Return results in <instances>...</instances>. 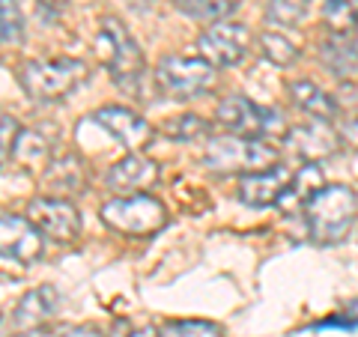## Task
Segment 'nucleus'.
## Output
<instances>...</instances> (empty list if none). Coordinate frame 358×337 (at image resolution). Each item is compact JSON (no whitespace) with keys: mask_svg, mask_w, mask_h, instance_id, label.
I'll use <instances>...</instances> for the list:
<instances>
[{"mask_svg":"<svg viewBox=\"0 0 358 337\" xmlns=\"http://www.w3.org/2000/svg\"><path fill=\"white\" fill-rule=\"evenodd\" d=\"M358 215V197L350 185H322L313 191V197L305 206L308 233L320 245H338L350 236Z\"/></svg>","mask_w":358,"mask_h":337,"instance_id":"obj_1","label":"nucleus"},{"mask_svg":"<svg viewBox=\"0 0 358 337\" xmlns=\"http://www.w3.org/2000/svg\"><path fill=\"white\" fill-rule=\"evenodd\" d=\"M99 57L108 66L114 84L122 89V93H131V96H141V84H143V51L138 48L134 36L126 30V24L117 18V15H108L102 21V30H99Z\"/></svg>","mask_w":358,"mask_h":337,"instance_id":"obj_2","label":"nucleus"},{"mask_svg":"<svg viewBox=\"0 0 358 337\" xmlns=\"http://www.w3.org/2000/svg\"><path fill=\"white\" fill-rule=\"evenodd\" d=\"M278 147L266 143L263 138H239V134H224L209 138L203 150V164L215 173H257L278 164Z\"/></svg>","mask_w":358,"mask_h":337,"instance_id":"obj_3","label":"nucleus"},{"mask_svg":"<svg viewBox=\"0 0 358 337\" xmlns=\"http://www.w3.org/2000/svg\"><path fill=\"white\" fill-rule=\"evenodd\" d=\"M87 66L75 57H51V60H27L18 72L24 93L36 102H57L84 84Z\"/></svg>","mask_w":358,"mask_h":337,"instance_id":"obj_4","label":"nucleus"},{"mask_svg":"<svg viewBox=\"0 0 358 337\" xmlns=\"http://www.w3.org/2000/svg\"><path fill=\"white\" fill-rule=\"evenodd\" d=\"M105 227L114 233L131 236V239H143V236H155L167 224V209L159 197L152 194H126L117 200H108L102 206Z\"/></svg>","mask_w":358,"mask_h":337,"instance_id":"obj_5","label":"nucleus"},{"mask_svg":"<svg viewBox=\"0 0 358 337\" xmlns=\"http://www.w3.org/2000/svg\"><path fill=\"white\" fill-rule=\"evenodd\" d=\"M155 84L173 99V102H188L212 89L215 84V66L203 57H185V54H171L155 66Z\"/></svg>","mask_w":358,"mask_h":337,"instance_id":"obj_6","label":"nucleus"},{"mask_svg":"<svg viewBox=\"0 0 358 337\" xmlns=\"http://www.w3.org/2000/svg\"><path fill=\"white\" fill-rule=\"evenodd\" d=\"M251 30L236 21H218V24L206 27L197 39L200 57L209 60L215 69H230V66H239L251 51Z\"/></svg>","mask_w":358,"mask_h":337,"instance_id":"obj_7","label":"nucleus"},{"mask_svg":"<svg viewBox=\"0 0 358 337\" xmlns=\"http://www.w3.org/2000/svg\"><path fill=\"white\" fill-rule=\"evenodd\" d=\"M27 218L60 245H69L81 236V212L66 197H33L27 203Z\"/></svg>","mask_w":358,"mask_h":337,"instance_id":"obj_8","label":"nucleus"},{"mask_svg":"<svg viewBox=\"0 0 358 337\" xmlns=\"http://www.w3.org/2000/svg\"><path fill=\"white\" fill-rule=\"evenodd\" d=\"M42 236L45 233L30 218L3 212L0 215V254H3V263L33 266L45 251Z\"/></svg>","mask_w":358,"mask_h":337,"instance_id":"obj_9","label":"nucleus"},{"mask_svg":"<svg viewBox=\"0 0 358 337\" xmlns=\"http://www.w3.org/2000/svg\"><path fill=\"white\" fill-rule=\"evenodd\" d=\"M93 120L129 152H143L155 138V131L147 120L129 108H120V105H108L102 110H96Z\"/></svg>","mask_w":358,"mask_h":337,"instance_id":"obj_10","label":"nucleus"},{"mask_svg":"<svg viewBox=\"0 0 358 337\" xmlns=\"http://www.w3.org/2000/svg\"><path fill=\"white\" fill-rule=\"evenodd\" d=\"M289 182H293V173L284 164L266 167V171H257V173H245L239 179V200L257 209L278 206L284 200Z\"/></svg>","mask_w":358,"mask_h":337,"instance_id":"obj_11","label":"nucleus"},{"mask_svg":"<svg viewBox=\"0 0 358 337\" xmlns=\"http://www.w3.org/2000/svg\"><path fill=\"white\" fill-rule=\"evenodd\" d=\"M287 141L293 143L299 159H305L308 164H317L322 159H329V155H334L341 147V134L322 120L305 122V126H299V129H289Z\"/></svg>","mask_w":358,"mask_h":337,"instance_id":"obj_12","label":"nucleus"},{"mask_svg":"<svg viewBox=\"0 0 358 337\" xmlns=\"http://www.w3.org/2000/svg\"><path fill=\"white\" fill-rule=\"evenodd\" d=\"M159 179V164L141 152H129L108 171L105 182L110 191H122V194H141L143 188L155 185Z\"/></svg>","mask_w":358,"mask_h":337,"instance_id":"obj_13","label":"nucleus"},{"mask_svg":"<svg viewBox=\"0 0 358 337\" xmlns=\"http://www.w3.org/2000/svg\"><path fill=\"white\" fill-rule=\"evenodd\" d=\"M215 120L227 129V134L263 138V108L245 96H224L215 108Z\"/></svg>","mask_w":358,"mask_h":337,"instance_id":"obj_14","label":"nucleus"},{"mask_svg":"<svg viewBox=\"0 0 358 337\" xmlns=\"http://www.w3.org/2000/svg\"><path fill=\"white\" fill-rule=\"evenodd\" d=\"M57 310H60V293H57V289H54L51 284H45V287L30 289V293L15 305V310H13V325H15L18 331L42 329V325L48 322Z\"/></svg>","mask_w":358,"mask_h":337,"instance_id":"obj_15","label":"nucleus"},{"mask_svg":"<svg viewBox=\"0 0 358 337\" xmlns=\"http://www.w3.org/2000/svg\"><path fill=\"white\" fill-rule=\"evenodd\" d=\"M289 96L299 110H305L308 117L313 120H322V122H331L338 117V102L334 96H329L322 87H317L313 81H293L289 84Z\"/></svg>","mask_w":358,"mask_h":337,"instance_id":"obj_16","label":"nucleus"},{"mask_svg":"<svg viewBox=\"0 0 358 337\" xmlns=\"http://www.w3.org/2000/svg\"><path fill=\"white\" fill-rule=\"evenodd\" d=\"M320 57L326 63V69L338 78H350L358 72V42L350 36H338L331 33L329 42L320 45Z\"/></svg>","mask_w":358,"mask_h":337,"instance_id":"obj_17","label":"nucleus"},{"mask_svg":"<svg viewBox=\"0 0 358 337\" xmlns=\"http://www.w3.org/2000/svg\"><path fill=\"white\" fill-rule=\"evenodd\" d=\"M13 162H18L27 173H36L39 167H48V143H45L42 134L21 129L18 143L13 150Z\"/></svg>","mask_w":358,"mask_h":337,"instance_id":"obj_18","label":"nucleus"},{"mask_svg":"<svg viewBox=\"0 0 358 337\" xmlns=\"http://www.w3.org/2000/svg\"><path fill=\"white\" fill-rule=\"evenodd\" d=\"M159 131L173 143H192V141H200V138H209V122L200 120L197 114H182V117L164 120Z\"/></svg>","mask_w":358,"mask_h":337,"instance_id":"obj_19","label":"nucleus"},{"mask_svg":"<svg viewBox=\"0 0 358 337\" xmlns=\"http://www.w3.org/2000/svg\"><path fill=\"white\" fill-rule=\"evenodd\" d=\"M322 18H326V27L331 33L350 36V33L358 27V0H326Z\"/></svg>","mask_w":358,"mask_h":337,"instance_id":"obj_20","label":"nucleus"},{"mask_svg":"<svg viewBox=\"0 0 358 337\" xmlns=\"http://www.w3.org/2000/svg\"><path fill=\"white\" fill-rule=\"evenodd\" d=\"M48 185L60 188V191H78L84 185V167L78 162V155H63L60 162H51L45 171Z\"/></svg>","mask_w":358,"mask_h":337,"instance_id":"obj_21","label":"nucleus"},{"mask_svg":"<svg viewBox=\"0 0 358 337\" xmlns=\"http://www.w3.org/2000/svg\"><path fill=\"white\" fill-rule=\"evenodd\" d=\"M176 9L188 18L218 24V21H227V15L236 9V0H176Z\"/></svg>","mask_w":358,"mask_h":337,"instance_id":"obj_22","label":"nucleus"},{"mask_svg":"<svg viewBox=\"0 0 358 337\" xmlns=\"http://www.w3.org/2000/svg\"><path fill=\"white\" fill-rule=\"evenodd\" d=\"M310 0H268L266 3V21L278 27H296L308 15Z\"/></svg>","mask_w":358,"mask_h":337,"instance_id":"obj_23","label":"nucleus"},{"mask_svg":"<svg viewBox=\"0 0 358 337\" xmlns=\"http://www.w3.org/2000/svg\"><path fill=\"white\" fill-rule=\"evenodd\" d=\"M260 51H263V57L268 63H275V66H289V63H296V57H299L296 45L289 42L284 33H275V30H266L260 36Z\"/></svg>","mask_w":358,"mask_h":337,"instance_id":"obj_24","label":"nucleus"},{"mask_svg":"<svg viewBox=\"0 0 358 337\" xmlns=\"http://www.w3.org/2000/svg\"><path fill=\"white\" fill-rule=\"evenodd\" d=\"M0 33L3 45H21L24 39V15L18 9V0H0Z\"/></svg>","mask_w":358,"mask_h":337,"instance_id":"obj_25","label":"nucleus"},{"mask_svg":"<svg viewBox=\"0 0 358 337\" xmlns=\"http://www.w3.org/2000/svg\"><path fill=\"white\" fill-rule=\"evenodd\" d=\"M162 337H224V329L209 320H176L164 325Z\"/></svg>","mask_w":358,"mask_h":337,"instance_id":"obj_26","label":"nucleus"},{"mask_svg":"<svg viewBox=\"0 0 358 337\" xmlns=\"http://www.w3.org/2000/svg\"><path fill=\"white\" fill-rule=\"evenodd\" d=\"M18 134H21V126L13 114L0 117V159H3V167L13 164V150L18 143Z\"/></svg>","mask_w":358,"mask_h":337,"instance_id":"obj_27","label":"nucleus"},{"mask_svg":"<svg viewBox=\"0 0 358 337\" xmlns=\"http://www.w3.org/2000/svg\"><path fill=\"white\" fill-rule=\"evenodd\" d=\"M263 134L266 138H287L289 134L284 117L278 114V110H272V108H263Z\"/></svg>","mask_w":358,"mask_h":337,"instance_id":"obj_28","label":"nucleus"},{"mask_svg":"<svg viewBox=\"0 0 358 337\" xmlns=\"http://www.w3.org/2000/svg\"><path fill=\"white\" fill-rule=\"evenodd\" d=\"M57 337H108L102 329H96V325H72V329L60 331Z\"/></svg>","mask_w":358,"mask_h":337,"instance_id":"obj_29","label":"nucleus"},{"mask_svg":"<svg viewBox=\"0 0 358 337\" xmlns=\"http://www.w3.org/2000/svg\"><path fill=\"white\" fill-rule=\"evenodd\" d=\"M341 141H346L350 147H355V150H358V114L343 122V129H341Z\"/></svg>","mask_w":358,"mask_h":337,"instance_id":"obj_30","label":"nucleus"},{"mask_svg":"<svg viewBox=\"0 0 358 337\" xmlns=\"http://www.w3.org/2000/svg\"><path fill=\"white\" fill-rule=\"evenodd\" d=\"M129 337H162V331L152 329V325H143V329H134Z\"/></svg>","mask_w":358,"mask_h":337,"instance_id":"obj_31","label":"nucleus"}]
</instances>
